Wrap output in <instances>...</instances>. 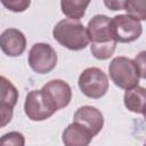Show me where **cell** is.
I'll return each instance as SVG.
<instances>
[{"label":"cell","instance_id":"cell-1","mask_svg":"<svg viewBox=\"0 0 146 146\" xmlns=\"http://www.w3.org/2000/svg\"><path fill=\"white\" fill-rule=\"evenodd\" d=\"M89 42H91L90 50L95 58L105 60L108 59L115 51L116 42L111 32V18L106 15H96L87 26Z\"/></svg>","mask_w":146,"mask_h":146},{"label":"cell","instance_id":"cell-2","mask_svg":"<svg viewBox=\"0 0 146 146\" xmlns=\"http://www.w3.org/2000/svg\"><path fill=\"white\" fill-rule=\"evenodd\" d=\"M54 39L70 50H82L89 44L87 29L79 21L62 19L52 29Z\"/></svg>","mask_w":146,"mask_h":146},{"label":"cell","instance_id":"cell-3","mask_svg":"<svg viewBox=\"0 0 146 146\" xmlns=\"http://www.w3.org/2000/svg\"><path fill=\"white\" fill-rule=\"evenodd\" d=\"M108 72L114 84L124 90L138 86L139 80L143 79L135 62L123 56L112 59L108 66Z\"/></svg>","mask_w":146,"mask_h":146},{"label":"cell","instance_id":"cell-4","mask_svg":"<svg viewBox=\"0 0 146 146\" xmlns=\"http://www.w3.org/2000/svg\"><path fill=\"white\" fill-rule=\"evenodd\" d=\"M78 86L84 96L98 99L108 90V78L100 68L88 67L80 74Z\"/></svg>","mask_w":146,"mask_h":146},{"label":"cell","instance_id":"cell-5","mask_svg":"<svg viewBox=\"0 0 146 146\" xmlns=\"http://www.w3.org/2000/svg\"><path fill=\"white\" fill-rule=\"evenodd\" d=\"M111 32L114 41L128 43L137 40L143 33L140 22L129 15H116L111 18Z\"/></svg>","mask_w":146,"mask_h":146},{"label":"cell","instance_id":"cell-6","mask_svg":"<svg viewBox=\"0 0 146 146\" xmlns=\"http://www.w3.org/2000/svg\"><path fill=\"white\" fill-rule=\"evenodd\" d=\"M57 64V54L55 49L43 42L34 43L29 51V65L39 74L51 72Z\"/></svg>","mask_w":146,"mask_h":146},{"label":"cell","instance_id":"cell-7","mask_svg":"<svg viewBox=\"0 0 146 146\" xmlns=\"http://www.w3.org/2000/svg\"><path fill=\"white\" fill-rule=\"evenodd\" d=\"M40 90L44 100L54 112L66 107L72 99V89L64 80H51Z\"/></svg>","mask_w":146,"mask_h":146},{"label":"cell","instance_id":"cell-8","mask_svg":"<svg viewBox=\"0 0 146 146\" xmlns=\"http://www.w3.org/2000/svg\"><path fill=\"white\" fill-rule=\"evenodd\" d=\"M24 111L27 117L32 121L47 120L55 113L44 100L41 90H32L26 95Z\"/></svg>","mask_w":146,"mask_h":146},{"label":"cell","instance_id":"cell-9","mask_svg":"<svg viewBox=\"0 0 146 146\" xmlns=\"http://www.w3.org/2000/svg\"><path fill=\"white\" fill-rule=\"evenodd\" d=\"M73 122L86 128L92 136H96L104 125V116L99 110L94 106H81L79 107L73 116Z\"/></svg>","mask_w":146,"mask_h":146},{"label":"cell","instance_id":"cell-10","mask_svg":"<svg viewBox=\"0 0 146 146\" xmlns=\"http://www.w3.org/2000/svg\"><path fill=\"white\" fill-rule=\"evenodd\" d=\"M26 48V38L17 29H7L0 34V49L10 57L21 56Z\"/></svg>","mask_w":146,"mask_h":146},{"label":"cell","instance_id":"cell-11","mask_svg":"<svg viewBox=\"0 0 146 146\" xmlns=\"http://www.w3.org/2000/svg\"><path fill=\"white\" fill-rule=\"evenodd\" d=\"M92 135L82 125L73 122L63 131L64 146H88L92 140Z\"/></svg>","mask_w":146,"mask_h":146},{"label":"cell","instance_id":"cell-12","mask_svg":"<svg viewBox=\"0 0 146 146\" xmlns=\"http://www.w3.org/2000/svg\"><path fill=\"white\" fill-rule=\"evenodd\" d=\"M145 100H146V90L144 87L136 86L131 89L125 90L124 92V97H123L124 106L133 113L144 114Z\"/></svg>","mask_w":146,"mask_h":146},{"label":"cell","instance_id":"cell-13","mask_svg":"<svg viewBox=\"0 0 146 146\" xmlns=\"http://www.w3.org/2000/svg\"><path fill=\"white\" fill-rule=\"evenodd\" d=\"M89 3L90 1L88 0H63L60 1V8L63 14L68 17V19L79 21L84 16Z\"/></svg>","mask_w":146,"mask_h":146},{"label":"cell","instance_id":"cell-14","mask_svg":"<svg viewBox=\"0 0 146 146\" xmlns=\"http://www.w3.org/2000/svg\"><path fill=\"white\" fill-rule=\"evenodd\" d=\"M18 99V91L16 87L5 76L0 75V104L14 107Z\"/></svg>","mask_w":146,"mask_h":146},{"label":"cell","instance_id":"cell-15","mask_svg":"<svg viewBox=\"0 0 146 146\" xmlns=\"http://www.w3.org/2000/svg\"><path fill=\"white\" fill-rule=\"evenodd\" d=\"M123 10H125L131 17L140 21L146 19V2L145 1H131L127 0L123 2Z\"/></svg>","mask_w":146,"mask_h":146},{"label":"cell","instance_id":"cell-16","mask_svg":"<svg viewBox=\"0 0 146 146\" xmlns=\"http://www.w3.org/2000/svg\"><path fill=\"white\" fill-rule=\"evenodd\" d=\"M25 138L18 131H10L0 137V146H24Z\"/></svg>","mask_w":146,"mask_h":146},{"label":"cell","instance_id":"cell-17","mask_svg":"<svg viewBox=\"0 0 146 146\" xmlns=\"http://www.w3.org/2000/svg\"><path fill=\"white\" fill-rule=\"evenodd\" d=\"M1 3L10 11L22 13L29 8V6L31 5V1L30 0H9V1L2 0Z\"/></svg>","mask_w":146,"mask_h":146},{"label":"cell","instance_id":"cell-18","mask_svg":"<svg viewBox=\"0 0 146 146\" xmlns=\"http://www.w3.org/2000/svg\"><path fill=\"white\" fill-rule=\"evenodd\" d=\"M13 119V107L6 104H0V129L6 127Z\"/></svg>","mask_w":146,"mask_h":146},{"label":"cell","instance_id":"cell-19","mask_svg":"<svg viewBox=\"0 0 146 146\" xmlns=\"http://www.w3.org/2000/svg\"><path fill=\"white\" fill-rule=\"evenodd\" d=\"M135 64L137 65L139 72H140V75L141 78L144 79L145 78V51H141L139 55H137V57L135 58Z\"/></svg>","mask_w":146,"mask_h":146},{"label":"cell","instance_id":"cell-20","mask_svg":"<svg viewBox=\"0 0 146 146\" xmlns=\"http://www.w3.org/2000/svg\"><path fill=\"white\" fill-rule=\"evenodd\" d=\"M123 2L122 0H110V1H104V5L111 9V10H123Z\"/></svg>","mask_w":146,"mask_h":146}]
</instances>
